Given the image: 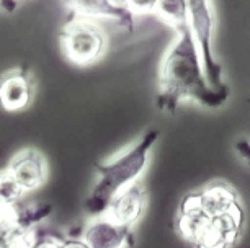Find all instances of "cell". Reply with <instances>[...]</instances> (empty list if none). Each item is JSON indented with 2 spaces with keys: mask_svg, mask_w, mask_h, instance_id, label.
<instances>
[{
  "mask_svg": "<svg viewBox=\"0 0 250 248\" xmlns=\"http://www.w3.org/2000/svg\"><path fill=\"white\" fill-rule=\"evenodd\" d=\"M230 88L209 83L203 57L190 30L177 33L165 51L159 70L157 108L173 114L182 101H196L203 108L218 110L228 103Z\"/></svg>",
  "mask_w": 250,
  "mask_h": 248,
  "instance_id": "1",
  "label": "cell"
},
{
  "mask_svg": "<svg viewBox=\"0 0 250 248\" xmlns=\"http://www.w3.org/2000/svg\"><path fill=\"white\" fill-rule=\"evenodd\" d=\"M159 139L157 129H149L143 137L106 162H97V181L85 201L90 217L103 216L118 194L139 181L149 163V153Z\"/></svg>",
  "mask_w": 250,
  "mask_h": 248,
  "instance_id": "2",
  "label": "cell"
},
{
  "mask_svg": "<svg viewBox=\"0 0 250 248\" xmlns=\"http://www.w3.org/2000/svg\"><path fill=\"white\" fill-rule=\"evenodd\" d=\"M61 49L69 62L79 67L95 64L106 53L108 38L95 20L70 17L59 31Z\"/></svg>",
  "mask_w": 250,
  "mask_h": 248,
  "instance_id": "3",
  "label": "cell"
},
{
  "mask_svg": "<svg viewBox=\"0 0 250 248\" xmlns=\"http://www.w3.org/2000/svg\"><path fill=\"white\" fill-rule=\"evenodd\" d=\"M188 3V21L190 31L200 48L203 64L209 83L216 88H229L224 82L223 65L216 57L214 39H216V13L211 0H187Z\"/></svg>",
  "mask_w": 250,
  "mask_h": 248,
  "instance_id": "4",
  "label": "cell"
},
{
  "mask_svg": "<svg viewBox=\"0 0 250 248\" xmlns=\"http://www.w3.org/2000/svg\"><path fill=\"white\" fill-rule=\"evenodd\" d=\"M244 227V209L208 217L198 229L190 243L193 248H232Z\"/></svg>",
  "mask_w": 250,
  "mask_h": 248,
  "instance_id": "5",
  "label": "cell"
},
{
  "mask_svg": "<svg viewBox=\"0 0 250 248\" xmlns=\"http://www.w3.org/2000/svg\"><path fill=\"white\" fill-rule=\"evenodd\" d=\"M36 83L26 65L7 70L0 76V108L15 113L26 110L35 98Z\"/></svg>",
  "mask_w": 250,
  "mask_h": 248,
  "instance_id": "6",
  "label": "cell"
},
{
  "mask_svg": "<svg viewBox=\"0 0 250 248\" xmlns=\"http://www.w3.org/2000/svg\"><path fill=\"white\" fill-rule=\"evenodd\" d=\"M70 17L88 18V20H111L128 31L134 30V17L118 0H61Z\"/></svg>",
  "mask_w": 250,
  "mask_h": 248,
  "instance_id": "7",
  "label": "cell"
},
{
  "mask_svg": "<svg viewBox=\"0 0 250 248\" xmlns=\"http://www.w3.org/2000/svg\"><path fill=\"white\" fill-rule=\"evenodd\" d=\"M146 208H147V191L141 181H136L111 201L103 216L120 226L133 229L141 221Z\"/></svg>",
  "mask_w": 250,
  "mask_h": 248,
  "instance_id": "8",
  "label": "cell"
},
{
  "mask_svg": "<svg viewBox=\"0 0 250 248\" xmlns=\"http://www.w3.org/2000/svg\"><path fill=\"white\" fill-rule=\"evenodd\" d=\"M188 196L208 217H216L242 208L237 191L226 181H211L203 190Z\"/></svg>",
  "mask_w": 250,
  "mask_h": 248,
  "instance_id": "9",
  "label": "cell"
},
{
  "mask_svg": "<svg viewBox=\"0 0 250 248\" xmlns=\"http://www.w3.org/2000/svg\"><path fill=\"white\" fill-rule=\"evenodd\" d=\"M8 170L18 180L26 193L41 188L48 180V162L36 149H23L12 157Z\"/></svg>",
  "mask_w": 250,
  "mask_h": 248,
  "instance_id": "10",
  "label": "cell"
},
{
  "mask_svg": "<svg viewBox=\"0 0 250 248\" xmlns=\"http://www.w3.org/2000/svg\"><path fill=\"white\" fill-rule=\"evenodd\" d=\"M88 248H126L131 243V229L113 222L106 216L92 217L82 230Z\"/></svg>",
  "mask_w": 250,
  "mask_h": 248,
  "instance_id": "11",
  "label": "cell"
},
{
  "mask_svg": "<svg viewBox=\"0 0 250 248\" xmlns=\"http://www.w3.org/2000/svg\"><path fill=\"white\" fill-rule=\"evenodd\" d=\"M155 15L168 26H172L175 33L190 30L187 0H159Z\"/></svg>",
  "mask_w": 250,
  "mask_h": 248,
  "instance_id": "12",
  "label": "cell"
},
{
  "mask_svg": "<svg viewBox=\"0 0 250 248\" xmlns=\"http://www.w3.org/2000/svg\"><path fill=\"white\" fill-rule=\"evenodd\" d=\"M25 194V188L18 183V180L12 175L8 168L0 170V206L2 208L18 206V203H20Z\"/></svg>",
  "mask_w": 250,
  "mask_h": 248,
  "instance_id": "13",
  "label": "cell"
},
{
  "mask_svg": "<svg viewBox=\"0 0 250 248\" xmlns=\"http://www.w3.org/2000/svg\"><path fill=\"white\" fill-rule=\"evenodd\" d=\"M38 240L35 229H17L12 232L2 248H33Z\"/></svg>",
  "mask_w": 250,
  "mask_h": 248,
  "instance_id": "14",
  "label": "cell"
},
{
  "mask_svg": "<svg viewBox=\"0 0 250 248\" xmlns=\"http://www.w3.org/2000/svg\"><path fill=\"white\" fill-rule=\"evenodd\" d=\"M121 2L133 15H149L155 13L159 0H121Z\"/></svg>",
  "mask_w": 250,
  "mask_h": 248,
  "instance_id": "15",
  "label": "cell"
},
{
  "mask_svg": "<svg viewBox=\"0 0 250 248\" xmlns=\"http://www.w3.org/2000/svg\"><path fill=\"white\" fill-rule=\"evenodd\" d=\"M62 242L61 238L54 235H44V237H38V240L33 248H62Z\"/></svg>",
  "mask_w": 250,
  "mask_h": 248,
  "instance_id": "16",
  "label": "cell"
},
{
  "mask_svg": "<svg viewBox=\"0 0 250 248\" xmlns=\"http://www.w3.org/2000/svg\"><path fill=\"white\" fill-rule=\"evenodd\" d=\"M235 151H237L239 157L242 158L245 165L250 167V140L249 139H239L235 142Z\"/></svg>",
  "mask_w": 250,
  "mask_h": 248,
  "instance_id": "17",
  "label": "cell"
},
{
  "mask_svg": "<svg viewBox=\"0 0 250 248\" xmlns=\"http://www.w3.org/2000/svg\"><path fill=\"white\" fill-rule=\"evenodd\" d=\"M62 248H88L83 238H69V240L62 242Z\"/></svg>",
  "mask_w": 250,
  "mask_h": 248,
  "instance_id": "18",
  "label": "cell"
},
{
  "mask_svg": "<svg viewBox=\"0 0 250 248\" xmlns=\"http://www.w3.org/2000/svg\"><path fill=\"white\" fill-rule=\"evenodd\" d=\"M18 7V0H0V8H3L7 13L13 12Z\"/></svg>",
  "mask_w": 250,
  "mask_h": 248,
  "instance_id": "19",
  "label": "cell"
}]
</instances>
